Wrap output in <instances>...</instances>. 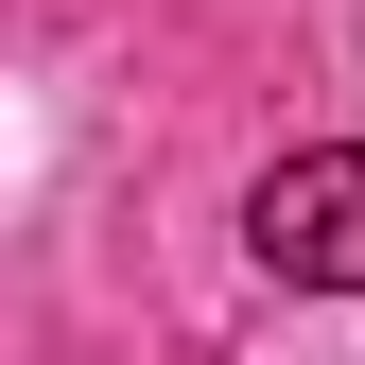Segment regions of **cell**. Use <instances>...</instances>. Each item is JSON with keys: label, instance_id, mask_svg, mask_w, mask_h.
Here are the masks:
<instances>
[{"label": "cell", "instance_id": "1", "mask_svg": "<svg viewBox=\"0 0 365 365\" xmlns=\"http://www.w3.org/2000/svg\"><path fill=\"white\" fill-rule=\"evenodd\" d=\"M244 244H261V279H296V296H365V140H296L244 192Z\"/></svg>", "mask_w": 365, "mask_h": 365}]
</instances>
